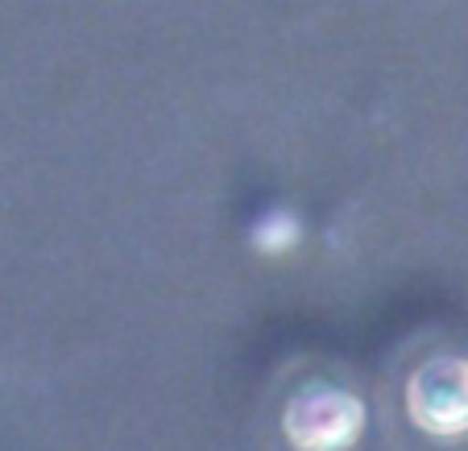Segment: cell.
Returning <instances> with one entry per match:
<instances>
[{
  "mask_svg": "<svg viewBox=\"0 0 468 451\" xmlns=\"http://www.w3.org/2000/svg\"><path fill=\"white\" fill-rule=\"evenodd\" d=\"M410 418L435 439H456L468 431V364L440 356L423 364L407 385Z\"/></svg>",
  "mask_w": 468,
  "mask_h": 451,
  "instance_id": "cell-1",
  "label": "cell"
},
{
  "mask_svg": "<svg viewBox=\"0 0 468 451\" xmlns=\"http://www.w3.org/2000/svg\"><path fill=\"white\" fill-rule=\"evenodd\" d=\"M361 402L340 390H311L286 410V435L299 451H336L348 447L361 431Z\"/></svg>",
  "mask_w": 468,
  "mask_h": 451,
  "instance_id": "cell-2",
  "label": "cell"
},
{
  "mask_svg": "<svg viewBox=\"0 0 468 451\" xmlns=\"http://www.w3.org/2000/svg\"><path fill=\"white\" fill-rule=\"evenodd\" d=\"M253 236H257V248H265V253H286V248H294V240L303 236V228L291 212H270L257 224Z\"/></svg>",
  "mask_w": 468,
  "mask_h": 451,
  "instance_id": "cell-3",
  "label": "cell"
}]
</instances>
